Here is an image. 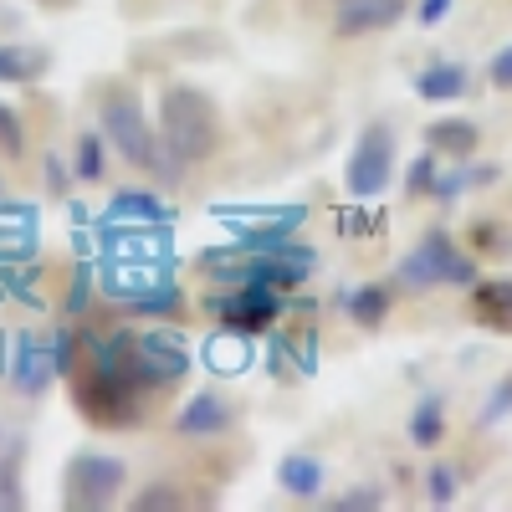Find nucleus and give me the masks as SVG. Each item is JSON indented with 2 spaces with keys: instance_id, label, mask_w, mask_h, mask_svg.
Here are the masks:
<instances>
[{
  "instance_id": "obj_30",
  "label": "nucleus",
  "mask_w": 512,
  "mask_h": 512,
  "mask_svg": "<svg viewBox=\"0 0 512 512\" xmlns=\"http://www.w3.org/2000/svg\"><path fill=\"white\" fill-rule=\"evenodd\" d=\"M41 6H72V0H41Z\"/></svg>"
},
{
  "instance_id": "obj_22",
  "label": "nucleus",
  "mask_w": 512,
  "mask_h": 512,
  "mask_svg": "<svg viewBox=\"0 0 512 512\" xmlns=\"http://www.w3.org/2000/svg\"><path fill=\"white\" fill-rule=\"evenodd\" d=\"M77 175L82 180H103V134H82L77 139Z\"/></svg>"
},
{
  "instance_id": "obj_27",
  "label": "nucleus",
  "mask_w": 512,
  "mask_h": 512,
  "mask_svg": "<svg viewBox=\"0 0 512 512\" xmlns=\"http://www.w3.org/2000/svg\"><path fill=\"white\" fill-rule=\"evenodd\" d=\"M487 77H492V88H497V93H512V41L487 62Z\"/></svg>"
},
{
  "instance_id": "obj_20",
  "label": "nucleus",
  "mask_w": 512,
  "mask_h": 512,
  "mask_svg": "<svg viewBox=\"0 0 512 512\" xmlns=\"http://www.w3.org/2000/svg\"><path fill=\"white\" fill-rule=\"evenodd\" d=\"M456 492H461L456 472H451L446 461H431V472H425V497H431V507H451Z\"/></svg>"
},
{
  "instance_id": "obj_26",
  "label": "nucleus",
  "mask_w": 512,
  "mask_h": 512,
  "mask_svg": "<svg viewBox=\"0 0 512 512\" xmlns=\"http://www.w3.org/2000/svg\"><path fill=\"white\" fill-rule=\"evenodd\" d=\"M0 144H6L11 154H21V149H26V134H21V118H16V108H6V103H0Z\"/></svg>"
},
{
  "instance_id": "obj_16",
  "label": "nucleus",
  "mask_w": 512,
  "mask_h": 512,
  "mask_svg": "<svg viewBox=\"0 0 512 512\" xmlns=\"http://www.w3.org/2000/svg\"><path fill=\"white\" fill-rule=\"evenodd\" d=\"M41 72H47V52L21 47V41H6V47H0V82H6V88H21V82H36Z\"/></svg>"
},
{
  "instance_id": "obj_24",
  "label": "nucleus",
  "mask_w": 512,
  "mask_h": 512,
  "mask_svg": "<svg viewBox=\"0 0 512 512\" xmlns=\"http://www.w3.org/2000/svg\"><path fill=\"white\" fill-rule=\"evenodd\" d=\"M323 507H333V512H374V507H384V497H379V487H354V492H344V497H333V502H323Z\"/></svg>"
},
{
  "instance_id": "obj_10",
  "label": "nucleus",
  "mask_w": 512,
  "mask_h": 512,
  "mask_svg": "<svg viewBox=\"0 0 512 512\" xmlns=\"http://www.w3.org/2000/svg\"><path fill=\"white\" fill-rule=\"evenodd\" d=\"M472 297H466V313H472L477 328L487 333H512V277H492V282H472L466 287Z\"/></svg>"
},
{
  "instance_id": "obj_28",
  "label": "nucleus",
  "mask_w": 512,
  "mask_h": 512,
  "mask_svg": "<svg viewBox=\"0 0 512 512\" xmlns=\"http://www.w3.org/2000/svg\"><path fill=\"white\" fill-rule=\"evenodd\" d=\"M431 185H436V159L425 154V159H415V164H410V195H425Z\"/></svg>"
},
{
  "instance_id": "obj_11",
  "label": "nucleus",
  "mask_w": 512,
  "mask_h": 512,
  "mask_svg": "<svg viewBox=\"0 0 512 512\" xmlns=\"http://www.w3.org/2000/svg\"><path fill=\"white\" fill-rule=\"evenodd\" d=\"M466 93H472V72L461 62H431L415 72V98H425V103H456Z\"/></svg>"
},
{
  "instance_id": "obj_9",
  "label": "nucleus",
  "mask_w": 512,
  "mask_h": 512,
  "mask_svg": "<svg viewBox=\"0 0 512 512\" xmlns=\"http://www.w3.org/2000/svg\"><path fill=\"white\" fill-rule=\"evenodd\" d=\"M405 16V0H338L333 36H374Z\"/></svg>"
},
{
  "instance_id": "obj_25",
  "label": "nucleus",
  "mask_w": 512,
  "mask_h": 512,
  "mask_svg": "<svg viewBox=\"0 0 512 512\" xmlns=\"http://www.w3.org/2000/svg\"><path fill=\"white\" fill-rule=\"evenodd\" d=\"M507 410H512V379H502L497 390H492V400L482 405V425H497V420H507Z\"/></svg>"
},
{
  "instance_id": "obj_1",
  "label": "nucleus",
  "mask_w": 512,
  "mask_h": 512,
  "mask_svg": "<svg viewBox=\"0 0 512 512\" xmlns=\"http://www.w3.org/2000/svg\"><path fill=\"white\" fill-rule=\"evenodd\" d=\"M154 128H159L164 154L175 159L180 169L185 164H205L210 154L226 144V113H221L216 98L200 88V82H164Z\"/></svg>"
},
{
  "instance_id": "obj_19",
  "label": "nucleus",
  "mask_w": 512,
  "mask_h": 512,
  "mask_svg": "<svg viewBox=\"0 0 512 512\" xmlns=\"http://www.w3.org/2000/svg\"><path fill=\"white\" fill-rule=\"evenodd\" d=\"M113 216H118V221H159L164 205H159L154 195H144V190H118V195H113Z\"/></svg>"
},
{
  "instance_id": "obj_12",
  "label": "nucleus",
  "mask_w": 512,
  "mask_h": 512,
  "mask_svg": "<svg viewBox=\"0 0 512 512\" xmlns=\"http://www.w3.org/2000/svg\"><path fill=\"white\" fill-rule=\"evenodd\" d=\"M482 139V128L472 118H436L431 128H425V149H431L436 159H472Z\"/></svg>"
},
{
  "instance_id": "obj_29",
  "label": "nucleus",
  "mask_w": 512,
  "mask_h": 512,
  "mask_svg": "<svg viewBox=\"0 0 512 512\" xmlns=\"http://www.w3.org/2000/svg\"><path fill=\"white\" fill-rule=\"evenodd\" d=\"M446 16H451V0H420V11H415L420 26H441Z\"/></svg>"
},
{
  "instance_id": "obj_18",
  "label": "nucleus",
  "mask_w": 512,
  "mask_h": 512,
  "mask_svg": "<svg viewBox=\"0 0 512 512\" xmlns=\"http://www.w3.org/2000/svg\"><path fill=\"white\" fill-rule=\"evenodd\" d=\"M128 303H134L139 313H149V318H175L180 308H185V297H180V287L175 282H139V292H128Z\"/></svg>"
},
{
  "instance_id": "obj_6",
  "label": "nucleus",
  "mask_w": 512,
  "mask_h": 512,
  "mask_svg": "<svg viewBox=\"0 0 512 512\" xmlns=\"http://www.w3.org/2000/svg\"><path fill=\"white\" fill-rule=\"evenodd\" d=\"M128 374L139 384H180L190 374V344L159 323L144 333H128Z\"/></svg>"
},
{
  "instance_id": "obj_13",
  "label": "nucleus",
  "mask_w": 512,
  "mask_h": 512,
  "mask_svg": "<svg viewBox=\"0 0 512 512\" xmlns=\"http://www.w3.org/2000/svg\"><path fill=\"white\" fill-rule=\"evenodd\" d=\"M21 456H26L21 431H11V425H0V512H16V507H26V492H21Z\"/></svg>"
},
{
  "instance_id": "obj_17",
  "label": "nucleus",
  "mask_w": 512,
  "mask_h": 512,
  "mask_svg": "<svg viewBox=\"0 0 512 512\" xmlns=\"http://www.w3.org/2000/svg\"><path fill=\"white\" fill-rule=\"evenodd\" d=\"M441 436H446V405H441V395H425L415 405V415H410V441L420 451H436Z\"/></svg>"
},
{
  "instance_id": "obj_8",
  "label": "nucleus",
  "mask_w": 512,
  "mask_h": 512,
  "mask_svg": "<svg viewBox=\"0 0 512 512\" xmlns=\"http://www.w3.org/2000/svg\"><path fill=\"white\" fill-rule=\"evenodd\" d=\"M231 425H236V405L221 390H195L175 415V431L185 441H216V436L231 431Z\"/></svg>"
},
{
  "instance_id": "obj_3",
  "label": "nucleus",
  "mask_w": 512,
  "mask_h": 512,
  "mask_svg": "<svg viewBox=\"0 0 512 512\" xmlns=\"http://www.w3.org/2000/svg\"><path fill=\"white\" fill-rule=\"evenodd\" d=\"M395 282H400V287H415V292H431V287H472V282H477V262H472V251H461L446 231H425V236L415 241V251L400 256Z\"/></svg>"
},
{
  "instance_id": "obj_4",
  "label": "nucleus",
  "mask_w": 512,
  "mask_h": 512,
  "mask_svg": "<svg viewBox=\"0 0 512 512\" xmlns=\"http://www.w3.org/2000/svg\"><path fill=\"white\" fill-rule=\"evenodd\" d=\"M123 482H128L123 456L77 451L67 461V472H62V507H72V512H103V507H113Z\"/></svg>"
},
{
  "instance_id": "obj_2",
  "label": "nucleus",
  "mask_w": 512,
  "mask_h": 512,
  "mask_svg": "<svg viewBox=\"0 0 512 512\" xmlns=\"http://www.w3.org/2000/svg\"><path fill=\"white\" fill-rule=\"evenodd\" d=\"M98 134L134 164V169H154V175L169 185L180 175V164L164 154V144H159V128L149 123V113H144V98L128 88V82H103V93H98Z\"/></svg>"
},
{
  "instance_id": "obj_5",
  "label": "nucleus",
  "mask_w": 512,
  "mask_h": 512,
  "mask_svg": "<svg viewBox=\"0 0 512 512\" xmlns=\"http://www.w3.org/2000/svg\"><path fill=\"white\" fill-rule=\"evenodd\" d=\"M395 185V128L390 123H369L349 149L344 164V190L354 200H379Z\"/></svg>"
},
{
  "instance_id": "obj_21",
  "label": "nucleus",
  "mask_w": 512,
  "mask_h": 512,
  "mask_svg": "<svg viewBox=\"0 0 512 512\" xmlns=\"http://www.w3.org/2000/svg\"><path fill=\"white\" fill-rule=\"evenodd\" d=\"M134 507H139V512H159V507H190V492H185V487H175V482H154V487H144V492L134 497Z\"/></svg>"
},
{
  "instance_id": "obj_14",
  "label": "nucleus",
  "mask_w": 512,
  "mask_h": 512,
  "mask_svg": "<svg viewBox=\"0 0 512 512\" xmlns=\"http://www.w3.org/2000/svg\"><path fill=\"white\" fill-rule=\"evenodd\" d=\"M395 308V282H364V287H349L344 292V313L359 323V328H379Z\"/></svg>"
},
{
  "instance_id": "obj_15",
  "label": "nucleus",
  "mask_w": 512,
  "mask_h": 512,
  "mask_svg": "<svg viewBox=\"0 0 512 512\" xmlns=\"http://www.w3.org/2000/svg\"><path fill=\"white\" fill-rule=\"evenodd\" d=\"M277 482H282L287 497L313 502V497L323 492V461L308 456V451H292V456H282V466H277Z\"/></svg>"
},
{
  "instance_id": "obj_7",
  "label": "nucleus",
  "mask_w": 512,
  "mask_h": 512,
  "mask_svg": "<svg viewBox=\"0 0 512 512\" xmlns=\"http://www.w3.org/2000/svg\"><path fill=\"white\" fill-rule=\"evenodd\" d=\"M216 313H221L226 333L256 338L282 313V287H272V282H236L231 297H216Z\"/></svg>"
},
{
  "instance_id": "obj_23",
  "label": "nucleus",
  "mask_w": 512,
  "mask_h": 512,
  "mask_svg": "<svg viewBox=\"0 0 512 512\" xmlns=\"http://www.w3.org/2000/svg\"><path fill=\"white\" fill-rule=\"evenodd\" d=\"M472 246H477V251H487V256H507V251H512V236H507L502 226L482 221V226H472Z\"/></svg>"
}]
</instances>
